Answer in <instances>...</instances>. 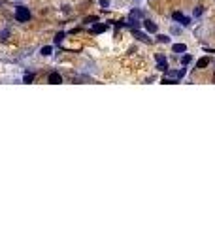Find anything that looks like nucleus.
Returning <instances> with one entry per match:
<instances>
[{"mask_svg":"<svg viewBox=\"0 0 215 226\" xmlns=\"http://www.w3.org/2000/svg\"><path fill=\"white\" fill-rule=\"evenodd\" d=\"M15 19H17L19 23H25L30 19V11H28V8H25V6H17L15 8Z\"/></svg>","mask_w":215,"mask_h":226,"instance_id":"1","label":"nucleus"},{"mask_svg":"<svg viewBox=\"0 0 215 226\" xmlns=\"http://www.w3.org/2000/svg\"><path fill=\"white\" fill-rule=\"evenodd\" d=\"M172 17H174V21H179L181 25H185V27L191 23V19H187L183 13H181V11H174V15H172Z\"/></svg>","mask_w":215,"mask_h":226,"instance_id":"2","label":"nucleus"},{"mask_svg":"<svg viewBox=\"0 0 215 226\" xmlns=\"http://www.w3.org/2000/svg\"><path fill=\"white\" fill-rule=\"evenodd\" d=\"M157 66H159L161 72H166V70H168V64H166L164 55H157Z\"/></svg>","mask_w":215,"mask_h":226,"instance_id":"3","label":"nucleus"},{"mask_svg":"<svg viewBox=\"0 0 215 226\" xmlns=\"http://www.w3.org/2000/svg\"><path fill=\"white\" fill-rule=\"evenodd\" d=\"M132 36H134V38H138V40H142V41H147V43L151 41L147 36H145V34H143V32H140L138 28H132Z\"/></svg>","mask_w":215,"mask_h":226,"instance_id":"4","label":"nucleus"},{"mask_svg":"<svg viewBox=\"0 0 215 226\" xmlns=\"http://www.w3.org/2000/svg\"><path fill=\"white\" fill-rule=\"evenodd\" d=\"M49 83H53V85H60V83H62V77H60V74L53 72V74L49 76Z\"/></svg>","mask_w":215,"mask_h":226,"instance_id":"5","label":"nucleus"},{"mask_svg":"<svg viewBox=\"0 0 215 226\" xmlns=\"http://www.w3.org/2000/svg\"><path fill=\"white\" fill-rule=\"evenodd\" d=\"M172 51H174V53H185V51H187V45L185 43H174Z\"/></svg>","mask_w":215,"mask_h":226,"instance_id":"6","label":"nucleus"},{"mask_svg":"<svg viewBox=\"0 0 215 226\" xmlns=\"http://www.w3.org/2000/svg\"><path fill=\"white\" fill-rule=\"evenodd\" d=\"M143 27L147 28L149 32H157V25H155L153 21H143Z\"/></svg>","mask_w":215,"mask_h":226,"instance_id":"7","label":"nucleus"},{"mask_svg":"<svg viewBox=\"0 0 215 226\" xmlns=\"http://www.w3.org/2000/svg\"><path fill=\"white\" fill-rule=\"evenodd\" d=\"M208 64H210V59H208V57H202V59L196 62V68H206Z\"/></svg>","mask_w":215,"mask_h":226,"instance_id":"8","label":"nucleus"},{"mask_svg":"<svg viewBox=\"0 0 215 226\" xmlns=\"http://www.w3.org/2000/svg\"><path fill=\"white\" fill-rule=\"evenodd\" d=\"M130 17H134V19H142V17H143V13L140 11V9H132V11H130Z\"/></svg>","mask_w":215,"mask_h":226,"instance_id":"9","label":"nucleus"},{"mask_svg":"<svg viewBox=\"0 0 215 226\" xmlns=\"http://www.w3.org/2000/svg\"><path fill=\"white\" fill-rule=\"evenodd\" d=\"M191 60H193V57H191V55H183V57H181V64H183V66H187Z\"/></svg>","mask_w":215,"mask_h":226,"instance_id":"10","label":"nucleus"},{"mask_svg":"<svg viewBox=\"0 0 215 226\" xmlns=\"http://www.w3.org/2000/svg\"><path fill=\"white\" fill-rule=\"evenodd\" d=\"M51 51H53V47H49V45H45V47H42V55H44V57L51 55Z\"/></svg>","mask_w":215,"mask_h":226,"instance_id":"11","label":"nucleus"},{"mask_svg":"<svg viewBox=\"0 0 215 226\" xmlns=\"http://www.w3.org/2000/svg\"><path fill=\"white\" fill-rule=\"evenodd\" d=\"M159 41H161V43H168V41H170V38L166 36V34H159V38H157Z\"/></svg>","mask_w":215,"mask_h":226,"instance_id":"12","label":"nucleus"},{"mask_svg":"<svg viewBox=\"0 0 215 226\" xmlns=\"http://www.w3.org/2000/svg\"><path fill=\"white\" fill-rule=\"evenodd\" d=\"M106 30V25H96V27H93V32L96 34V32H104Z\"/></svg>","mask_w":215,"mask_h":226,"instance_id":"13","label":"nucleus"},{"mask_svg":"<svg viewBox=\"0 0 215 226\" xmlns=\"http://www.w3.org/2000/svg\"><path fill=\"white\" fill-rule=\"evenodd\" d=\"M32 79H34V74H27V76L23 77V81H25V83H32Z\"/></svg>","mask_w":215,"mask_h":226,"instance_id":"14","label":"nucleus"},{"mask_svg":"<svg viewBox=\"0 0 215 226\" xmlns=\"http://www.w3.org/2000/svg\"><path fill=\"white\" fill-rule=\"evenodd\" d=\"M126 27H132V28H136V27H138V23L134 21V17H130V19H128V23H126Z\"/></svg>","mask_w":215,"mask_h":226,"instance_id":"15","label":"nucleus"},{"mask_svg":"<svg viewBox=\"0 0 215 226\" xmlns=\"http://www.w3.org/2000/svg\"><path fill=\"white\" fill-rule=\"evenodd\" d=\"M94 21H98V17H96V15H93V17H87L83 23H94Z\"/></svg>","mask_w":215,"mask_h":226,"instance_id":"16","label":"nucleus"},{"mask_svg":"<svg viewBox=\"0 0 215 226\" xmlns=\"http://www.w3.org/2000/svg\"><path fill=\"white\" fill-rule=\"evenodd\" d=\"M62 38H64V34H62V32H58L57 38H55V41H57V43H60V41H62Z\"/></svg>","mask_w":215,"mask_h":226,"instance_id":"17","label":"nucleus"},{"mask_svg":"<svg viewBox=\"0 0 215 226\" xmlns=\"http://www.w3.org/2000/svg\"><path fill=\"white\" fill-rule=\"evenodd\" d=\"M194 15H202V6H198V8L194 9Z\"/></svg>","mask_w":215,"mask_h":226,"instance_id":"18","label":"nucleus"}]
</instances>
